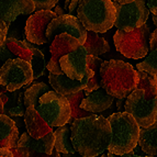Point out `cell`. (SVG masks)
Instances as JSON below:
<instances>
[{"instance_id":"cell-47","label":"cell","mask_w":157,"mask_h":157,"mask_svg":"<svg viewBox=\"0 0 157 157\" xmlns=\"http://www.w3.org/2000/svg\"><path fill=\"white\" fill-rule=\"evenodd\" d=\"M0 157H13V156H0Z\"/></svg>"},{"instance_id":"cell-13","label":"cell","mask_w":157,"mask_h":157,"mask_svg":"<svg viewBox=\"0 0 157 157\" xmlns=\"http://www.w3.org/2000/svg\"><path fill=\"white\" fill-rule=\"evenodd\" d=\"M88 55L86 47L80 45L76 51L60 58V67L69 78L81 80L88 69Z\"/></svg>"},{"instance_id":"cell-2","label":"cell","mask_w":157,"mask_h":157,"mask_svg":"<svg viewBox=\"0 0 157 157\" xmlns=\"http://www.w3.org/2000/svg\"><path fill=\"white\" fill-rule=\"evenodd\" d=\"M101 86L117 99H125L140 82L139 71L123 60L110 59L102 62L100 67Z\"/></svg>"},{"instance_id":"cell-44","label":"cell","mask_w":157,"mask_h":157,"mask_svg":"<svg viewBox=\"0 0 157 157\" xmlns=\"http://www.w3.org/2000/svg\"><path fill=\"white\" fill-rule=\"evenodd\" d=\"M112 1H115V2H119V3H128L134 1V0H112Z\"/></svg>"},{"instance_id":"cell-11","label":"cell","mask_w":157,"mask_h":157,"mask_svg":"<svg viewBox=\"0 0 157 157\" xmlns=\"http://www.w3.org/2000/svg\"><path fill=\"white\" fill-rule=\"evenodd\" d=\"M55 18H57V14L51 10H40L32 13L25 24V36L28 41L39 45L48 43L47 28Z\"/></svg>"},{"instance_id":"cell-22","label":"cell","mask_w":157,"mask_h":157,"mask_svg":"<svg viewBox=\"0 0 157 157\" xmlns=\"http://www.w3.org/2000/svg\"><path fill=\"white\" fill-rule=\"evenodd\" d=\"M84 46L86 47L88 54L94 56L102 55L110 51V46L107 41L102 36H99L97 32L94 31H88Z\"/></svg>"},{"instance_id":"cell-23","label":"cell","mask_w":157,"mask_h":157,"mask_svg":"<svg viewBox=\"0 0 157 157\" xmlns=\"http://www.w3.org/2000/svg\"><path fill=\"white\" fill-rule=\"evenodd\" d=\"M47 91H50V87L47 86L45 82L33 84L24 91V105L26 108H36L39 105V101L41 97Z\"/></svg>"},{"instance_id":"cell-21","label":"cell","mask_w":157,"mask_h":157,"mask_svg":"<svg viewBox=\"0 0 157 157\" xmlns=\"http://www.w3.org/2000/svg\"><path fill=\"white\" fill-rule=\"evenodd\" d=\"M55 149L62 154H67V153H76L77 151L71 143V126L63 125L57 128L55 132Z\"/></svg>"},{"instance_id":"cell-3","label":"cell","mask_w":157,"mask_h":157,"mask_svg":"<svg viewBox=\"0 0 157 157\" xmlns=\"http://www.w3.org/2000/svg\"><path fill=\"white\" fill-rule=\"evenodd\" d=\"M111 126V143L108 151L115 155L128 154L133 151L140 140L137 121L128 112H115L108 117Z\"/></svg>"},{"instance_id":"cell-20","label":"cell","mask_w":157,"mask_h":157,"mask_svg":"<svg viewBox=\"0 0 157 157\" xmlns=\"http://www.w3.org/2000/svg\"><path fill=\"white\" fill-rule=\"evenodd\" d=\"M139 145L147 155L157 156V121L147 128H141Z\"/></svg>"},{"instance_id":"cell-8","label":"cell","mask_w":157,"mask_h":157,"mask_svg":"<svg viewBox=\"0 0 157 157\" xmlns=\"http://www.w3.org/2000/svg\"><path fill=\"white\" fill-rule=\"evenodd\" d=\"M124 109L131 113L141 128H147L157 121V96L147 98L144 89H135L125 100Z\"/></svg>"},{"instance_id":"cell-6","label":"cell","mask_w":157,"mask_h":157,"mask_svg":"<svg viewBox=\"0 0 157 157\" xmlns=\"http://www.w3.org/2000/svg\"><path fill=\"white\" fill-rule=\"evenodd\" d=\"M151 30L146 23L133 31L119 30L114 34V45L119 53L125 57L139 59L147 55L149 51Z\"/></svg>"},{"instance_id":"cell-17","label":"cell","mask_w":157,"mask_h":157,"mask_svg":"<svg viewBox=\"0 0 157 157\" xmlns=\"http://www.w3.org/2000/svg\"><path fill=\"white\" fill-rule=\"evenodd\" d=\"M24 123L26 131L34 139H41L53 132L52 126L47 124V122L37 112L36 108H26L24 114Z\"/></svg>"},{"instance_id":"cell-5","label":"cell","mask_w":157,"mask_h":157,"mask_svg":"<svg viewBox=\"0 0 157 157\" xmlns=\"http://www.w3.org/2000/svg\"><path fill=\"white\" fill-rule=\"evenodd\" d=\"M36 110L52 128L68 124L71 118V105L69 100L66 96L58 94L55 90H50L43 94Z\"/></svg>"},{"instance_id":"cell-4","label":"cell","mask_w":157,"mask_h":157,"mask_svg":"<svg viewBox=\"0 0 157 157\" xmlns=\"http://www.w3.org/2000/svg\"><path fill=\"white\" fill-rule=\"evenodd\" d=\"M77 17L87 31L105 33L114 25L117 10L112 0H80Z\"/></svg>"},{"instance_id":"cell-35","label":"cell","mask_w":157,"mask_h":157,"mask_svg":"<svg viewBox=\"0 0 157 157\" xmlns=\"http://www.w3.org/2000/svg\"><path fill=\"white\" fill-rule=\"evenodd\" d=\"M108 157H154L152 155H137L134 153V151H131L128 154H123V155H115L111 152H108Z\"/></svg>"},{"instance_id":"cell-29","label":"cell","mask_w":157,"mask_h":157,"mask_svg":"<svg viewBox=\"0 0 157 157\" xmlns=\"http://www.w3.org/2000/svg\"><path fill=\"white\" fill-rule=\"evenodd\" d=\"M35 5V11L51 10L59 2V0H32Z\"/></svg>"},{"instance_id":"cell-38","label":"cell","mask_w":157,"mask_h":157,"mask_svg":"<svg viewBox=\"0 0 157 157\" xmlns=\"http://www.w3.org/2000/svg\"><path fill=\"white\" fill-rule=\"evenodd\" d=\"M79 2H80V0H71V5H69V9H68V13L69 14H73V13L77 12Z\"/></svg>"},{"instance_id":"cell-25","label":"cell","mask_w":157,"mask_h":157,"mask_svg":"<svg viewBox=\"0 0 157 157\" xmlns=\"http://www.w3.org/2000/svg\"><path fill=\"white\" fill-rule=\"evenodd\" d=\"M5 42H6V44H7V46H8L9 50H10L17 57H20L24 60L31 62L32 50L24 44L23 41H19V40L14 39V37L7 36L5 40Z\"/></svg>"},{"instance_id":"cell-27","label":"cell","mask_w":157,"mask_h":157,"mask_svg":"<svg viewBox=\"0 0 157 157\" xmlns=\"http://www.w3.org/2000/svg\"><path fill=\"white\" fill-rule=\"evenodd\" d=\"M31 50H32V59L30 63H31L32 69H33V77L34 79H36L43 75V71H44L47 64L45 63V56L42 51H40L35 46L32 47Z\"/></svg>"},{"instance_id":"cell-9","label":"cell","mask_w":157,"mask_h":157,"mask_svg":"<svg viewBox=\"0 0 157 157\" xmlns=\"http://www.w3.org/2000/svg\"><path fill=\"white\" fill-rule=\"evenodd\" d=\"M117 10L114 26L123 31H133L146 23L149 17V9L146 0H134L128 3L113 1Z\"/></svg>"},{"instance_id":"cell-41","label":"cell","mask_w":157,"mask_h":157,"mask_svg":"<svg viewBox=\"0 0 157 157\" xmlns=\"http://www.w3.org/2000/svg\"><path fill=\"white\" fill-rule=\"evenodd\" d=\"M62 157H86V156H84V155H81L80 153L76 152V153H74V154H71V153L63 154V156H62Z\"/></svg>"},{"instance_id":"cell-1","label":"cell","mask_w":157,"mask_h":157,"mask_svg":"<svg viewBox=\"0 0 157 157\" xmlns=\"http://www.w3.org/2000/svg\"><path fill=\"white\" fill-rule=\"evenodd\" d=\"M71 130L74 147L86 157L100 156L111 143V126L103 115L92 113L75 119Z\"/></svg>"},{"instance_id":"cell-42","label":"cell","mask_w":157,"mask_h":157,"mask_svg":"<svg viewBox=\"0 0 157 157\" xmlns=\"http://www.w3.org/2000/svg\"><path fill=\"white\" fill-rule=\"evenodd\" d=\"M2 113H5V103H3L2 99L0 97V114H2Z\"/></svg>"},{"instance_id":"cell-36","label":"cell","mask_w":157,"mask_h":157,"mask_svg":"<svg viewBox=\"0 0 157 157\" xmlns=\"http://www.w3.org/2000/svg\"><path fill=\"white\" fill-rule=\"evenodd\" d=\"M157 46V29L149 36V50L153 51Z\"/></svg>"},{"instance_id":"cell-34","label":"cell","mask_w":157,"mask_h":157,"mask_svg":"<svg viewBox=\"0 0 157 157\" xmlns=\"http://www.w3.org/2000/svg\"><path fill=\"white\" fill-rule=\"evenodd\" d=\"M10 23L8 22H5L3 20L0 19V43L5 42L6 37L8 35V29Z\"/></svg>"},{"instance_id":"cell-26","label":"cell","mask_w":157,"mask_h":157,"mask_svg":"<svg viewBox=\"0 0 157 157\" xmlns=\"http://www.w3.org/2000/svg\"><path fill=\"white\" fill-rule=\"evenodd\" d=\"M85 96H86V94H85L84 90L76 92V94H71L66 96L71 105V121H69L71 123H73V121L75 120V119L84 118V117H87V115L92 114L91 112H88V111L84 110V109L80 108V103H81V101H82V99L85 98Z\"/></svg>"},{"instance_id":"cell-30","label":"cell","mask_w":157,"mask_h":157,"mask_svg":"<svg viewBox=\"0 0 157 157\" xmlns=\"http://www.w3.org/2000/svg\"><path fill=\"white\" fill-rule=\"evenodd\" d=\"M17 56L8 48L6 42L0 43V62H6L10 58H16Z\"/></svg>"},{"instance_id":"cell-46","label":"cell","mask_w":157,"mask_h":157,"mask_svg":"<svg viewBox=\"0 0 157 157\" xmlns=\"http://www.w3.org/2000/svg\"><path fill=\"white\" fill-rule=\"evenodd\" d=\"M100 157H108V155L107 154H103V153H102L101 156H100Z\"/></svg>"},{"instance_id":"cell-32","label":"cell","mask_w":157,"mask_h":157,"mask_svg":"<svg viewBox=\"0 0 157 157\" xmlns=\"http://www.w3.org/2000/svg\"><path fill=\"white\" fill-rule=\"evenodd\" d=\"M13 156L14 157H30V149L26 147L16 146L11 148Z\"/></svg>"},{"instance_id":"cell-14","label":"cell","mask_w":157,"mask_h":157,"mask_svg":"<svg viewBox=\"0 0 157 157\" xmlns=\"http://www.w3.org/2000/svg\"><path fill=\"white\" fill-rule=\"evenodd\" d=\"M94 74L96 73H94V69L88 67L84 78L81 80H76V79L69 78L66 74L55 75V74L50 73L48 80H50V85L55 91L63 94V96H68V94H76V92L84 90L85 87L88 84V81L94 76Z\"/></svg>"},{"instance_id":"cell-12","label":"cell","mask_w":157,"mask_h":157,"mask_svg":"<svg viewBox=\"0 0 157 157\" xmlns=\"http://www.w3.org/2000/svg\"><path fill=\"white\" fill-rule=\"evenodd\" d=\"M80 42L75 36L67 33L58 34L55 39L51 43L50 52H51V59L47 63L46 67L48 71L55 75L65 74L60 67L59 59L64 55H67L69 53L76 51L80 46Z\"/></svg>"},{"instance_id":"cell-43","label":"cell","mask_w":157,"mask_h":157,"mask_svg":"<svg viewBox=\"0 0 157 157\" xmlns=\"http://www.w3.org/2000/svg\"><path fill=\"white\" fill-rule=\"evenodd\" d=\"M71 0H65V5H64V10L67 11V12H68V9H69V5H71Z\"/></svg>"},{"instance_id":"cell-45","label":"cell","mask_w":157,"mask_h":157,"mask_svg":"<svg viewBox=\"0 0 157 157\" xmlns=\"http://www.w3.org/2000/svg\"><path fill=\"white\" fill-rule=\"evenodd\" d=\"M153 22H154L155 26L157 28V16H154V14H153Z\"/></svg>"},{"instance_id":"cell-15","label":"cell","mask_w":157,"mask_h":157,"mask_svg":"<svg viewBox=\"0 0 157 157\" xmlns=\"http://www.w3.org/2000/svg\"><path fill=\"white\" fill-rule=\"evenodd\" d=\"M35 12V5L32 0H0V19L11 23L20 14Z\"/></svg>"},{"instance_id":"cell-37","label":"cell","mask_w":157,"mask_h":157,"mask_svg":"<svg viewBox=\"0 0 157 157\" xmlns=\"http://www.w3.org/2000/svg\"><path fill=\"white\" fill-rule=\"evenodd\" d=\"M147 7H148L149 11L154 14L157 16V0H146Z\"/></svg>"},{"instance_id":"cell-10","label":"cell","mask_w":157,"mask_h":157,"mask_svg":"<svg viewBox=\"0 0 157 157\" xmlns=\"http://www.w3.org/2000/svg\"><path fill=\"white\" fill-rule=\"evenodd\" d=\"M60 33L71 34L78 40L81 45H84L88 31L84 26V24L81 23L78 17H75L73 14H63L52 20L47 28L46 34L48 42L52 43L53 40Z\"/></svg>"},{"instance_id":"cell-19","label":"cell","mask_w":157,"mask_h":157,"mask_svg":"<svg viewBox=\"0 0 157 157\" xmlns=\"http://www.w3.org/2000/svg\"><path fill=\"white\" fill-rule=\"evenodd\" d=\"M19 139L16 122L5 113L0 114V147L12 148L18 146Z\"/></svg>"},{"instance_id":"cell-31","label":"cell","mask_w":157,"mask_h":157,"mask_svg":"<svg viewBox=\"0 0 157 157\" xmlns=\"http://www.w3.org/2000/svg\"><path fill=\"white\" fill-rule=\"evenodd\" d=\"M25 110H26V107L24 105V101H23V103L20 102L18 105L11 108L10 110H9V114L11 117H23L25 114Z\"/></svg>"},{"instance_id":"cell-33","label":"cell","mask_w":157,"mask_h":157,"mask_svg":"<svg viewBox=\"0 0 157 157\" xmlns=\"http://www.w3.org/2000/svg\"><path fill=\"white\" fill-rule=\"evenodd\" d=\"M30 157H60V153L57 149L54 148L51 154H46V153H41L34 149H30Z\"/></svg>"},{"instance_id":"cell-28","label":"cell","mask_w":157,"mask_h":157,"mask_svg":"<svg viewBox=\"0 0 157 157\" xmlns=\"http://www.w3.org/2000/svg\"><path fill=\"white\" fill-rule=\"evenodd\" d=\"M136 67L139 71H147L157 75V46L151 51V54L142 63L137 64Z\"/></svg>"},{"instance_id":"cell-7","label":"cell","mask_w":157,"mask_h":157,"mask_svg":"<svg viewBox=\"0 0 157 157\" xmlns=\"http://www.w3.org/2000/svg\"><path fill=\"white\" fill-rule=\"evenodd\" d=\"M33 80L31 63L20 57L6 60L0 68V85L9 92H13L22 87L28 86Z\"/></svg>"},{"instance_id":"cell-24","label":"cell","mask_w":157,"mask_h":157,"mask_svg":"<svg viewBox=\"0 0 157 157\" xmlns=\"http://www.w3.org/2000/svg\"><path fill=\"white\" fill-rule=\"evenodd\" d=\"M140 82L137 88L144 89L147 98H154L157 96V75L147 73V71H139Z\"/></svg>"},{"instance_id":"cell-40","label":"cell","mask_w":157,"mask_h":157,"mask_svg":"<svg viewBox=\"0 0 157 157\" xmlns=\"http://www.w3.org/2000/svg\"><path fill=\"white\" fill-rule=\"evenodd\" d=\"M54 12L56 13V14H57V17H60V16H63V14H65V12L66 11L64 10V9H62L59 7V5H56L55 7H54Z\"/></svg>"},{"instance_id":"cell-39","label":"cell","mask_w":157,"mask_h":157,"mask_svg":"<svg viewBox=\"0 0 157 157\" xmlns=\"http://www.w3.org/2000/svg\"><path fill=\"white\" fill-rule=\"evenodd\" d=\"M0 156H13L11 148H7V147H0ZM14 157V156H13Z\"/></svg>"},{"instance_id":"cell-16","label":"cell","mask_w":157,"mask_h":157,"mask_svg":"<svg viewBox=\"0 0 157 157\" xmlns=\"http://www.w3.org/2000/svg\"><path fill=\"white\" fill-rule=\"evenodd\" d=\"M113 100H114V97L108 94L107 90L101 86L82 99L80 108L88 112L100 113L102 111L108 110L112 105Z\"/></svg>"},{"instance_id":"cell-18","label":"cell","mask_w":157,"mask_h":157,"mask_svg":"<svg viewBox=\"0 0 157 157\" xmlns=\"http://www.w3.org/2000/svg\"><path fill=\"white\" fill-rule=\"evenodd\" d=\"M18 146L26 147V148L34 149L37 152L51 154L55 148V134H54V132H51L41 139H34L28 132H24L19 139Z\"/></svg>"}]
</instances>
